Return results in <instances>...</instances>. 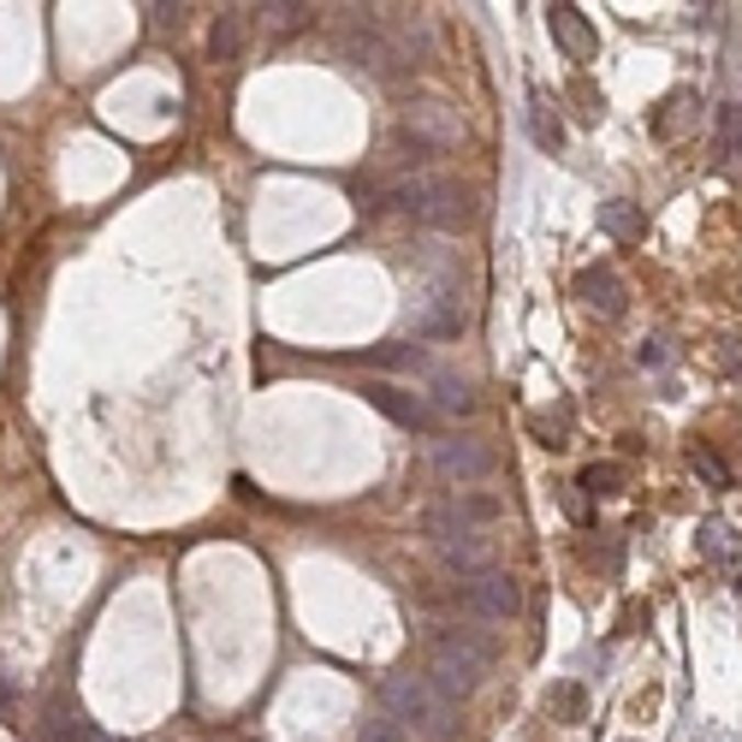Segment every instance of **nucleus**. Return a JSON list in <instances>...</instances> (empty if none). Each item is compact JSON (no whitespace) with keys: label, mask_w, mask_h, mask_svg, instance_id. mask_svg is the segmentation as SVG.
Returning <instances> with one entry per match:
<instances>
[{"label":"nucleus","mask_w":742,"mask_h":742,"mask_svg":"<svg viewBox=\"0 0 742 742\" xmlns=\"http://www.w3.org/2000/svg\"><path fill=\"white\" fill-rule=\"evenodd\" d=\"M381 202L398 214H416V221H428V226H446V232L475 221V196L463 191L458 179H446V172H398L381 191Z\"/></svg>","instance_id":"1"},{"label":"nucleus","mask_w":742,"mask_h":742,"mask_svg":"<svg viewBox=\"0 0 742 742\" xmlns=\"http://www.w3.org/2000/svg\"><path fill=\"white\" fill-rule=\"evenodd\" d=\"M381 707H386V719L398 724V731H411L421 742H446L458 731V701H446L428 677H411V672L386 677L381 683Z\"/></svg>","instance_id":"2"},{"label":"nucleus","mask_w":742,"mask_h":742,"mask_svg":"<svg viewBox=\"0 0 742 742\" xmlns=\"http://www.w3.org/2000/svg\"><path fill=\"white\" fill-rule=\"evenodd\" d=\"M421 535H428L434 552H440V559L452 564V571H463V576L493 571V535H487L475 517H463V505H458V499L428 505V511H421Z\"/></svg>","instance_id":"3"},{"label":"nucleus","mask_w":742,"mask_h":742,"mask_svg":"<svg viewBox=\"0 0 742 742\" xmlns=\"http://www.w3.org/2000/svg\"><path fill=\"white\" fill-rule=\"evenodd\" d=\"M487 665H493V642H487V636H463V630H452V636H440V642H434L428 683L446 695V701H463V695L482 689Z\"/></svg>","instance_id":"4"},{"label":"nucleus","mask_w":742,"mask_h":742,"mask_svg":"<svg viewBox=\"0 0 742 742\" xmlns=\"http://www.w3.org/2000/svg\"><path fill=\"white\" fill-rule=\"evenodd\" d=\"M517 606H522V588L505 571H482L463 582V612H475V618L505 623V618H517Z\"/></svg>","instance_id":"5"},{"label":"nucleus","mask_w":742,"mask_h":742,"mask_svg":"<svg viewBox=\"0 0 742 742\" xmlns=\"http://www.w3.org/2000/svg\"><path fill=\"white\" fill-rule=\"evenodd\" d=\"M404 137L421 143L428 155H446V149H458L463 125H458V113L446 108V101H416V108L404 113Z\"/></svg>","instance_id":"6"},{"label":"nucleus","mask_w":742,"mask_h":742,"mask_svg":"<svg viewBox=\"0 0 742 742\" xmlns=\"http://www.w3.org/2000/svg\"><path fill=\"white\" fill-rule=\"evenodd\" d=\"M434 475H446V482H458V487L487 482L493 475L487 440H434Z\"/></svg>","instance_id":"7"},{"label":"nucleus","mask_w":742,"mask_h":742,"mask_svg":"<svg viewBox=\"0 0 742 742\" xmlns=\"http://www.w3.org/2000/svg\"><path fill=\"white\" fill-rule=\"evenodd\" d=\"M362 398H369V404H374V411H381V416H392V421H398V428H434V421H440V416H434V404L421 398V392H411V386L369 381V386H362Z\"/></svg>","instance_id":"8"},{"label":"nucleus","mask_w":742,"mask_h":742,"mask_svg":"<svg viewBox=\"0 0 742 742\" xmlns=\"http://www.w3.org/2000/svg\"><path fill=\"white\" fill-rule=\"evenodd\" d=\"M547 31H552V42H559L571 60H582V66L600 54V36H594V24H588V12H582V7H564V0H559V7H547Z\"/></svg>","instance_id":"9"},{"label":"nucleus","mask_w":742,"mask_h":742,"mask_svg":"<svg viewBox=\"0 0 742 742\" xmlns=\"http://www.w3.org/2000/svg\"><path fill=\"white\" fill-rule=\"evenodd\" d=\"M576 297L588 303L594 315H606V322H618L623 303H630V297H623V280H618L612 268H582L576 273Z\"/></svg>","instance_id":"10"},{"label":"nucleus","mask_w":742,"mask_h":742,"mask_svg":"<svg viewBox=\"0 0 742 742\" xmlns=\"http://www.w3.org/2000/svg\"><path fill=\"white\" fill-rule=\"evenodd\" d=\"M416 333H428V339H458V333H463V303H458V291H452V285L434 291V303L421 310Z\"/></svg>","instance_id":"11"},{"label":"nucleus","mask_w":742,"mask_h":742,"mask_svg":"<svg viewBox=\"0 0 742 742\" xmlns=\"http://www.w3.org/2000/svg\"><path fill=\"white\" fill-rule=\"evenodd\" d=\"M428 392H434V416H470L475 411V392H470V381L463 374H446V369H434L428 374Z\"/></svg>","instance_id":"12"},{"label":"nucleus","mask_w":742,"mask_h":742,"mask_svg":"<svg viewBox=\"0 0 742 742\" xmlns=\"http://www.w3.org/2000/svg\"><path fill=\"white\" fill-rule=\"evenodd\" d=\"M600 232H606V238H618V244H642L648 238V221H642V209H636V202L612 196V202H600Z\"/></svg>","instance_id":"13"},{"label":"nucleus","mask_w":742,"mask_h":742,"mask_svg":"<svg viewBox=\"0 0 742 742\" xmlns=\"http://www.w3.org/2000/svg\"><path fill=\"white\" fill-rule=\"evenodd\" d=\"M261 24H268V36H297L315 24V7L310 0H273V7H261Z\"/></svg>","instance_id":"14"},{"label":"nucleus","mask_w":742,"mask_h":742,"mask_svg":"<svg viewBox=\"0 0 742 742\" xmlns=\"http://www.w3.org/2000/svg\"><path fill=\"white\" fill-rule=\"evenodd\" d=\"M695 547H701V559H712V564H731V559H737V535H731V522L707 517L701 529H695Z\"/></svg>","instance_id":"15"},{"label":"nucleus","mask_w":742,"mask_h":742,"mask_svg":"<svg viewBox=\"0 0 742 742\" xmlns=\"http://www.w3.org/2000/svg\"><path fill=\"white\" fill-rule=\"evenodd\" d=\"M238 48H244V19L238 12H221L214 31H209V54L214 60H238Z\"/></svg>","instance_id":"16"},{"label":"nucleus","mask_w":742,"mask_h":742,"mask_svg":"<svg viewBox=\"0 0 742 742\" xmlns=\"http://www.w3.org/2000/svg\"><path fill=\"white\" fill-rule=\"evenodd\" d=\"M529 131H535V143H541V149H559V143H564V125H559V113L547 108V95L529 101Z\"/></svg>","instance_id":"17"},{"label":"nucleus","mask_w":742,"mask_h":742,"mask_svg":"<svg viewBox=\"0 0 742 742\" xmlns=\"http://www.w3.org/2000/svg\"><path fill=\"white\" fill-rule=\"evenodd\" d=\"M719 149H724V161H731V167H742V108L719 113Z\"/></svg>","instance_id":"18"},{"label":"nucleus","mask_w":742,"mask_h":742,"mask_svg":"<svg viewBox=\"0 0 742 742\" xmlns=\"http://www.w3.org/2000/svg\"><path fill=\"white\" fill-rule=\"evenodd\" d=\"M576 487H588V493H623V470H618V463H588Z\"/></svg>","instance_id":"19"},{"label":"nucleus","mask_w":742,"mask_h":742,"mask_svg":"<svg viewBox=\"0 0 742 742\" xmlns=\"http://www.w3.org/2000/svg\"><path fill=\"white\" fill-rule=\"evenodd\" d=\"M695 475H701L707 487H731V470H724V458L707 452V446H695Z\"/></svg>","instance_id":"20"},{"label":"nucleus","mask_w":742,"mask_h":742,"mask_svg":"<svg viewBox=\"0 0 742 742\" xmlns=\"http://www.w3.org/2000/svg\"><path fill=\"white\" fill-rule=\"evenodd\" d=\"M582 707H588V695H582L576 683H564V689L552 695V712H559V719H571V724L582 719Z\"/></svg>","instance_id":"21"},{"label":"nucleus","mask_w":742,"mask_h":742,"mask_svg":"<svg viewBox=\"0 0 742 742\" xmlns=\"http://www.w3.org/2000/svg\"><path fill=\"white\" fill-rule=\"evenodd\" d=\"M683 108H695V101H689V95H672V101H665V113H660V120H653V131H660V137H677V125H683Z\"/></svg>","instance_id":"22"},{"label":"nucleus","mask_w":742,"mask_h":742,"mask_svg":"<svg viewBox=\"0 0 742 742\" xmlns=\"http://www.w3.org/2000/svg\"><path fill=\"white\" fill-rule=\"evenodd\" d=\"M357 742H411V737H404L392 719H369V724L357 731Z\"/></svg>","instance_id":"23"},{"label":"nucleus","mask_w":742,"mask_h":742,"mask_svg":"<svg viewBox=\"0 0 742 742\" xmlns=\"http://www.w3.org/2000/svg\"><path fill=\"white\" fill-rule=\"evenodd\" d=\"M636 362H642V369H665V362H672V345H665V339H642Z\"/></svg>","instance_id":"24"},{"label":"nucleus","mask_w":742,"mask_h":742,"mask_svg":"<svg viewBox=\"0 0 742 742\" xmlns=\"http://www.w3.org/2000/svg\"><path fill=\"white\" fill-rule=\"evenodd\" d=\"M66 737H71V742H113V737H101L95 724L83 719V712H78V719H66Z\"/></svg>","instance_id":"25"},{"label":"nucleus","mask_w":742,"mask_h":742,"mask_svg":"<svg viewBox=\"0 0 742 742\" xmlns=\"http://www.w3.org/2000/svg\"><path fill=\"white\" fill-rule=\"evenodd\" d=\"M719 369H724V374H742V339H724V351H719Z\"/></svg>","instance_id":"26"},{"label":"nucleus","mask_w":742,"mask_h":742,"mask_svg":"<svg viewBox=\"0 0 742 742\" xmlns=\"http://www.w3.org/2000/svg\"><path fill=\"white\" fill-rule=\"evenodd\" d=\"M149 12H155V24H161V31H167V24L179 31V19H184V7H149Z\"/></svg>","instance_id":"27"},{"label":"nucleus","mask_w":742,"mask_h":742,"mask_svg":"<svg viewBox=\"0 0 742 742\" xmlns=\"http://www.w3.org/2000/svg\"><path fill=\"white\" fill-rule=\"evenodd\" d=\"M737 594H742V576H737Z\"/></svg>","instance_id":"28"}]
</instances>
